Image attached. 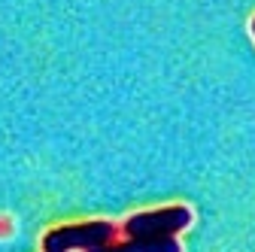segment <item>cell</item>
<instances>
[{
    "label": "cell",
    "instance_id": "4",
    "mask_svg": "<svg viewBox=\"0 0 255 252\" xmlns=\"http://www.w3.org/2000/svg\"><path fill=\"white\" fill-rule=\"evenodd\" d=\"M249 34H252V40H255V15L249 18Z\"/></svg>",
    "mask_w": 255,
    "mask_h": 252
},
{
    "label": "cell",
    "instance_id": "1",
    "mask_svg": "<svg viewBox=\"0 0 255 252\" xmlns=\"http://www.w3.org/2000/svg\"><path fill=\"white\" fill-rule=\"evenodd\" d=\"M195 216L185 204H170V207H158V210H140L134 216H128L119 225V231L128 240H167L191 228Z\"/></svg>",
    "mask_w": 255,
    "mask_h": 252
},
{
    "label": "cell",
    "instance_id": "2",
    "mask_svg": "<svg viewBox=\"0 0 255 252\" xmlns=\"http://www.w3.org/2000/svg\"><path fill=\"white\" fill-rule=\"evenodd\" d=\"M119 234V225L110 219H91V222H73L58 225L43 234V252H91L110 246Z\"/></svg>",
    "mask_w": 255,
    "mask_h": 252
},
{
    "label": "cell",
    "instance_id": "3",
    "mask_svg": "<svg viewBox=\"0 0 255 252\" xmlns=\"http://www.w3.org/2000/svg\"><path fill=\"white\" fill-rule=\"evenodd\" d=\"M91 252H182V246L176 237H167V240H128L125 237L122 243H110Z\"/></svg>",
    "mask_w": 255,
    "mask_h": 252
}]
</instances>
